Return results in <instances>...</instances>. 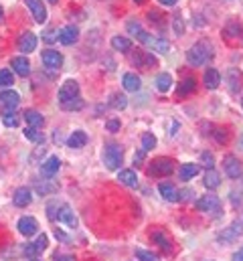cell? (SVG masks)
<instances>
[{"mask_svg":"<svg viewBox=\"0 0 243 261\" xmlns=\"http://www.w3.org/2000/svg\"><path fill=\"white\" fill-rule=\"evenodd\" d=\"M199 164H192V162H188V164H182V168L178 170V176H180V180H190V178H194L199 174Z\"/></svg>","mask_w":243,"mask_h":261,"instance_id":"484cf974","label":"cell"},{"mask_svg":"<svg viewBox=\"0 0 243 261\" xmlns=\"http://www.w3.org/2000/svg\"><path fill=\"white\" fill-rule=\"evenodd\" d=\"M61 106H63V110H81L83 101H81V97H75V99H69V101L61 103Z\"/></svg>","mask_w":243,"mask_h":261,"instance_id":"60d3db41","label":"cell"},{"mask_svg":"<svg viewBox=\"0 0 243 261\" xmlns=\"http://www.w3.org/2000/svg\"><path fill=\"white\" fill-rule=\"evenodd\" d=\"M150 237H152V241H154V243H156V245H158L162 251L170 253V249H172V241H170V237H168V235H166L162 229H154Z\"/></svg>","mask_w":243,"mask_h":261,"instance_id":"2e32d148","label":"cell"},{"mask_svg":"<svg viewBox=\"0 0 243 261\" xmlns=\"http://www.w3.org/2000/svg\"><path fill=\"white\" fill-rule=\"evenodd\" d=\"M112 47L116 49V51H122V53H128V51L132 49V41L130 39H126V37H114L112 39Z\"/></svg>","mask_w":243,"mask_h":261,"instance_id":"f546056e","label":"cell"},{"mask_svg":"<svg viewBox=\"0 0 243 261\" xmlns=\"http://www.w3.org/2000/svg\"><path fill=\"white\" fill-rule=\"evenodd\" d=\"M57 221H63V223H65L67 227H71V229H75V227H77V217H75L73 208H71L69 204H61V206H59Z\"/></svg>","mask_w":243,"mask_h":261,"instance_id":"4fadbf2b","label":"cell"},{"mask_svg":"<svg viewBox=\"0 0 243 261\" xmlns=\"http://www.w3.org/2000/svg\"><path fill=\"white\" fill-rule=\"evenodd\" d=\"M25 120H27V124H29L31 128H41V126L45 124V118H43L37 110H27V112H25Z\"/></svg>","mask_w":243,"mask_h":261,"instance_id":"4316f807","label":"cell"},{"mask_svg":"<svg viewBox=\"0 0 243 261\" xmlns=\"http://www.w3.org/2000/svg\"><path fill=\"white\" fill-rule=\"evenodd\" d=\"M0 101H3V106H5L7 110H15L19 103H21V95H19L17 91L9 89V91H5V93H0Z\"/></svg>","mask_w":243,"mask_h":261,"instance_id":"d6986e66","label":"cell"},{"mask_svg":"<svg viewBox=\"0 0 243 261\" xmlns=\"http://www.w3.org/2000/svg\"><path fill=\"white\" fill-rule=\"evenodd\" d=\"M124 160V148L120 144H108L104 150V164L108 170H118Z\"/></svg>","mask_w":243,"mask_h":261,"instance_id":"7a4b0ae2","label":"cell"},{"mask_svg":"<svg viewBox=\"0 0 243 261\" xmlns=\"http://www.w3.org/2000/svg\"><path fill=\"white\" fill-rule=\"evenodd\" d=\"M106 128H108L110 132H118V130H120V122H118V120H110V122L106 124Z\"/></svg>","mask_w":243,"mask_h":261,"instance_id":"c3c4849f","label":"cell"},{"mask_svg":"<svg viewBox=\"0 0 243 261\" xmlns=\"http://www.w3.org/2000/svg\"><path fill=\"white\" fill-rule=\"evenodd\" d=\"M219 83H221L219 71H217V69H207V71H205V85H207L209 89H217Z\"/></svg>","mask_w":243,"mask_h":261,"instance_id":"f1b7e54d","label":"cell"},{"mask_svg":"<svg viewBox=\"0 0 243 261\" xmlns=\"http://www.w3.org/2000/svg\"><path fill=\"white\" fill-rule=\"evenodd\" d=\"M201 162H203V166L209 170V168H213V164H215V160H213V156H211V152H203L201 154Z\"/></svg>","mask_w":243,"mask_h":261,"instance_id":"ee69618b","label":"cell"},{"mask_svg":"<svg viewBox=\"0 0 243 261\" xmlns=\"http://www.w3.org/2000/svg\"><path fill=\"white\" fill-rule=\"evenodd\" d=\"M134 3H136V5H142V3H144V0H134Z\"/></svg>","mask_w":243,"mask_h":261,"instance_id":"9f6ffc18","label":"cell"},{"mask_svg":"<svg viewBox=\"0 0 243 261\" xmlns=\"http://www.w3.org/2000/svg\"><path fill=\"white\" fill-rule=\"evenodd\" d=\"M25 136L31 140V142H35V144H43L45 142V136H43V132H39V128H25Z\"/></svg>","mask_w":243,"mask_h":261,"instance_id":"d590c367","label":"cell"},{"mask_svg":"<svg viewBox=\"0 0 243 261\" xmlns=\"http://www.w3.org/2000/svg\"><path fill=\"white\" fill-rule=\"evenodd\" d=\"M132 63L138 65V67H154V65H156V59H154L150 53H146V51H140L138 55L132 57Z\"/></svg>","mask_w":243,"mask_h":261,"instance_id":"7402d4cb","label":"cell"},{"mask_svg":"<svg viewBox=\"0 0 243 261\" xmlns=\"http://www.w3.org/2000/svg\"><path fill=\"white\" fill-rule=\"evenodd\" d=\"M77 39H79V29L73 25H67L59 31V41L63 45H73V43H77Z\"/></svg>","mask_w":243,"mask_h":261,"instance_id":"9a60e30c","label":"cell"},{"mask_svg":"<svg viewBox=\"0 0 243 261\" xmlns=\"http://www.w3.org/2000/svg\"><path fill=\"white\" fill-rule=\"evenodd\" d=\"M19 51H23V53L27 55V53H33V51L37 49V35L35 33H31V31H27V33H23L21 37H19Z\"/></svg>","mask_w":243,"mask_h":261,"instance_id":"9c48e42d","label":"cell"},{"mask_svg":"<svg viewBox=\"0 0 243 261\" xmlns=\"http://www.w3.org/2000/svg\"><path fill=\"white\" fill-rule=\"evenodd\" d=\"M136 39H138L140 43H144L148 49L156 51V53H168V51H170V43H168V41L158 39V37H154V35H148L146 31H140V33L136 35Z\"/></svg>","mask_w":243,"mask_h":261,"instance_id":"3957f363","label":"cell"},{"mask_svg":"<svg viewBox=\"0 0 243 261\" xmlns=\"http://www.w3.org/2000/svg\"><path fill=\"white\" fill-rule=\"evenodd\" d=\"M33 261H39V259H33Z\"/></svg>","mask_w":243,"mask_h":261,"instance_id":"94428289","label":"cell"},{"mask_svg":"<svg viewBox=\"0 0 243 261\" xmlns=\"http://www.w3.org/2000/svg\"><path fill=\"white\" fill-rule=\"evenodd\" d=\"M47 243H49L47 235H41V237H37V241H35V243H31V245H27V247H25V253H27L29 257H35L37 253H41V251H45V249H47Z\"/></svg>","mask_w":243,"mask_h":261,"instance_id":"ffe728a7","label":"cell"},{"mask_svg":"<svg viewBox=\"0 0 243 261\" xmlns=\"http://www.w3.org/2000/svg\"><path fill=\"white\" fill-rule=\"evenodd\" d=\"M3 19H5V11H3V7H0V23H3Z\"/></svg>","mask_w":243,"mask_h":261,"instance_id":"11a10c76","label":"cell"},{"mask_svg":"<svg viewBox=\"0 0 243 261\" xmlns=\"http://www.w3.org/2000/svg\"><path fill=\"white\" fill-rule=\"evenodd\" d=\"M197 211H203V213H211L213 217H221V202L217 196L213 194H205L203 198L197 200Z\"/></svg>","mask_w":243,"mask_h":261,"instance_id":"5b68a950","label":"cell"},{"mask_svg":"<svg viewBox=\"0 0 243 261\" xmlns=\"http://www.w3.org/2000/svg\"><path fill=\"white\" fill-rule=\"evenodd\" d=\"M241 106H243V99H241Z\"/></svg>","mask_w":243,"mask_h":261,"instance_id":"91938a15","label":"cell"},{"mask_svg":"<svg viewBox=\"0 0 243 261\" xmlns=\"http://www.w3.org/2000/svg\"><path fill=\"white\" fill-rule=\"evenodd\" d=\"M13 202L19 206V208H25L33 202V190L27 188V186H21L15 190V196H13Z\"/></svg>","mask_w":243,"mask_h":261,"instance_id":"7c38bea8","label":"cell"},{"mask_svg":"<svg viewBox=\"0 0 243 261\" xmlns=\"http://www.w3.org/2000/svg\"><path fill=\"white\" fill-rule=\"evenodd\" d=\"M85 144H87V134L81 132V130L73 132V134L67 138V146H69V148H83Z\"/></svg>","mask_w":243,"mask_h":261,"instance_id":"d4e9b609","label":"cell"},{"mask_svg":"<svg viewBox=\"0 0 243 261\" xmlns=\"http://www.w3.org/2000/svg\"><path fill=\"white\" fill-rule=\"evenodd\" d=\"M37 192H41V194H51V192H55L57 188H59V184H55V182H49V180H41V182H37Z\"/></svg>","mask_w":243,"mask_h":261,"instance_id":"e575fe53","label":"cell"},{"mask_svg":"<svg viewBox=\"0 0 243 261\" xmlns=\"http://www.w3.org/2000/svg\"><path fill=\"white\" fill-rule=\"evenodd\" d=\"M158 190H160V194L164 196V200H168V202H176V200H180V192L176 190V186H174V184L164 182V184H160V186H158Z\"/></svg>","mask_w":243,"mask_h":261,"instance_id":"44dd1931","label":"cell"},{"mask_svg":"<svg viewBox=\"0 0 243 261\" xmlns=\"http://www.w3.org/2000/svg\"><path fill=\"white\" fill-rule=\"evenodd\" d=\"M43 63H45V67H49V69H59L61 65H63V55L59 53V51H53V49H47V51H43Z\"/></svg>","mask_w":243,"mask_h":261,"instance_id":"ba28073f","label":"cell"},{"mask_svg":"<svg viewBox=\"0 0 243 261\" xmlns=\"http://www.w3.org/2000/svg\"><path fill=\"white\" fill-rule=\"evenodd\" d=\"M144 154H146V150H140V152H138V154H136V158H134V160H136V164H138V162H142V160H144Z\"/></svg>","mask_w":243,"mask_h":261,"instance_id":"f5cc1de1","label":"cell"},{"mask_svg":"<svg viewBox=\"0 0 243 261\" xmlns=\"http://www.w3.org/2000/svg\"><path fill=\"white\" fill-rule=\"evenodd\" d=\"M37 229H39V223H37L33 217H23V219L19 221V231H21L25 237H33V235L37 233Z\"/></svg>","mask_w":243,"mask_h":261,"instance_id":"ac0fdd59","label":"cell"},{"mask_svg":"<svg viewBox=\"0 0 243 261\" xmlns=\"http://www.w3.org/2000/svg\"><path fill=\"white\" fill-rule=\"evenodd\" d=\"M227 77H229V89L237 93V91L241 89V75H239V71H235V69H229Z\"/></svg>","mask_w":243,"mask_h":261,"instance_id":"d6a6232c","label":"cell"},{"mask_svg":"<svg viewBox=\"0 0 243 261\" xmlns=\"http://www.w3.org/2000/svg\"><path fill=\"white\" fill-rule=\"evenodd\" d=\"M59 202H49V206H47V213H49V219H51V221H57V213H59Z\"/></svg>","mask_w":243,"mask_h":261,"instance_id":"b9f144b4","label":"cell"},{"mask_svg":"<svg viewBox=\"0 0 243 261\" xmlns=\"http://www.w3.org/2000/svg\"><path fill=\"white\" fill-rule=\"evenodd\" d=\"M122 85H124L126 91H138L140 85H142V81H140V77L136 73H126L122 77Z\"/></svg>","mask_w":243,"mask_h":261,"instance_id":"cb8c5ba5","label":"cell"},{"mask_svg":"<svg viewBox=\"0 0 243 261\" xmlns=\"http://www.w3.org/2000/svg\"><path fill=\"white\" fill-rule=\"evenodd\" d=\"M213 136H215V140H217L219 144H227V138H229V136H227V130H225V128H217Z\"/></svg>","mask_w":243,"mask_h":261,"instance_id":"f6af8a7d","label":"cell"},{"mask_svg":"<svg viewBox=\"0 0 243 261\" xmlns=\"http://www.w3.org/2000/svg\"><path fill=\"white\" fill-rule=\"evenodd\" d=\"M3 122H5V126H9V128H17L19 126V116L15 114V110H3Z\"/></svg>","mask_w":243,"mask_h":261,"instance_id":"836d02e7","label":"cell"},{"mask_svg":"<svg viewBox=\"0 0 243 261\" xmlns=\"http://www.w3.org/2000/svg\"><path fill=\"white\" fill-rule=\"evenodd\" d=\"M55 237H57L59 241H63V243H67V241H69V237H67L63 231H59V229H55Z\"/></svg>","mask_w":243,"mask_h":261,"instance_id":"681fc988","label":"cell"},{"mask_svg":"<svg viewBox=\"0 0 243 261\" xmlns=\"http://www.w3.org/2000/svg\"><path fill=\"white\" fill-rule=\"evenodd\" d=\"M239 235H243V223L239 221V223H233V225H229L227 229H223L221 233H219V241H223V243H231V241H235Z\"/></svg>","mask_w":243,"mask_h":261,"instance_id":"30bf717a","label":"cell"},{"mask_svg":"<svg viewBox=\"0 0 243 261\" xmlns=\"http://www.w3.org/2000/svg\"><path fill=\"white\" fill-rule=\"evenodd\" d=\"M75 97H79V83L73 81V79H69V81H65V83L61 85V89H59V101L65 103V101L75 99Z\"/></svg>","mask_w":243,"mask_h":261,"instance_id":"52a82bcc","label":"cell"},{"mask_svg":"<svg viewBox=\"0 0 243 261\" xmlns=\"http://www.w3.org/2000/svg\"><path fill=\"white\" fill-rule=\"evenodd\" d=\"M211 57H213V47H211L209 41L194 43V45L188 49V53H186V61H188L192 67H201V65L209 63Z\"/></svg>","mask_w":243,"mask_h":261,"instance_id":"6da1fadb","label":"cell"},{"mask_svg":"<svg viewBox=\"0 0 243 261\" xmlns=\"http://www.w3.org/2000/svg\"><path fill=\"white\" fill-rule=\"evenodd\" d=\"M25 5L29 7V11L33 13V19L39 25H43L47 21V9H45V5L41 3V0H25Z\"/></svg>","mask_w":243,"mask_h":261,"instance_id":"8fae6325","label":"cell"},{"mask_svg":"<svg viewBox=\"0 0 243 261\" xmlns=\"http://www.w3.org/2000/svg\"><path fill=\"white\" fill-rule=\"evenodd\" d=\"M223 168H225V174L229 178H241L243 176V164L239 158H235L233 154H227L225 158H223Z\"/></svg>","mask_w":243,"mask_h":261,"instance_id":"8992f818","label":"cell"},{"mask_svg":"<svg viewBox=\"0 0 243 261\" xmlns=\"http://www.w3.org/2000/svg\"><path fill=\"white\" fill-rule=\"evenodd\" d=\"M154 146H156V138H154L152 134H144V136H142V150L148 152V150H152Z\"/></svg>","mask_w":243,"mask_h":261,"instance_id":"f35d334b","label":"cell"},{"mask_svg":"<svg viewBox=\"0 0 243 261\" xmlns=\"http://www.w3.org/2000/svg\"><path fill=\"white\" fill-rule=\"evenodd\" d=\"M233 261H243V247L233 255Z\"/></svg>","mask_w":243,"mask_h":261,"instance_id":"db71d44e","label":"cell"},{"mask_svg":"<svg viewBox=\"0 0 243 261\" xmlns=\"http://www.w3.org/2000/svg\"><path fill=\"white\" fill-rule=\"evenodd\" d=\"M241 148H243V136H241Z\"/></svg>","mask_w":243,"mask_h":261,"instance_id":"6f0895ef","label":"cell"},{"mask_svg":"<svg viewBox=\"0 0 243 261\" xmlns=\"http://www.w3.org/2000/svg\"><path fill=\"white\" fill-rule=\"evenodd\" d=\"M61 168V160L57 158V156H51V158H47L43 164H41V174L47 176V178H51L57 174V170Z\"/></svg>","mask_w":243,"mask_h":261,"instance_id":"5bb4252c","label":"cell"},{"mask_svg":"<svg viewBox=\"0 0 243 261\" xmlns=\"http://www.w3.org/2000/svg\"><path fill=\"white\" fill-rule=\"evenodd\" d=\"M136 255H138L140 261H160L158 255H154V253H150V251H146V249H138Z\"/></svg>","mask_w":243,"mask_h":261,"instance_id":"ab89813d","label":"cell"},{"mask_svg":"<svg viewBox=\"0 0 243 261\" xmlns=\"http://www.w3.org/2000/svg\"><path fill=\"white\" fill-rule=\"evenodd\" d=\"M172 29H174L176 35H182V33H184V23H182V17H180V15H174V19H172Z\"/></svg>","mask_w":243,"mask_h":261,"instance_id":"7bdbcfd3","label":"cell"},{"mask_svg":"<svg viewBox=\"0 0 243 261\" xmlns=\"http://www.w3.org/2000/svg\"><path fill=\"white\" fill-rule=\"evenodd\" d=\"M194 85H197V81H194V77H186L184 81H180L178 85V95H184V93H192L194 91Z\"/></svg>","mask_w":243,"mask_h":261,"instance_id":"8d00e7d4","label":"cell"},{"mask_svg":"<svg viewBox=\"0 0 243 261\" xmlns=\"http://www.w3.org/2000/svg\"><path fill=\"white\" fill-rule=\"evenodd\" d=\"M128 31H130V35H134V37H136V35L142 31V27H140V23H136V21H130V23H128Z\"/></svg>","mask_w":243,"mask_h":261,"instance_id":"7dc6e473","label":"cell"},{"mask_svg":"<svg viewBox=\"0 0 243 261\" xmlns=\"http://www.w3.org/2000/svg\"><path fill=\"white\" fill-rule=\"evenodd\" d=\"M118 180H120L124 186H130V188H136V186H138V178H136L134 170H120Z\"/></svg>","mask_w":243,"mask_h":261,"instance_id":"83f0119b","label":"cell"},{"mask_svg":"<svg viewBox=\"0 0 243 261\" xmlns=\"http://www.w3.org/2000/svg\"><path fill=\"white\" fill-rule=\"evenodd\" d=\"M172 170H174V162H172L170 158H164V156L156 158V160L150 162V166H148V174H150V176H156V178L168 176Z\"/></svg>","mask_w":243,"mask_h":261,"instance_id":"277c9868","label":"cell"},{"mask_svg":"<svg viewBox=\"0 0 243 261\" xmlns=\"http://www.w3.org/2000/svg\"><path fill=\"white\" fill-rule=\"evenodd\" d=\"M15 83V73L9 71V69H3L0 71V87H11Z\"/></svg>","mask_w":243,"mask_h":261,"instance_id":"74e56055","label":"cell"},{"mask_svg":"<svg viewBox=\"0 0 243 261\" xmlns=\"http://www.w3.org/2000/svg\"><path fill=\"white\" fill-rule=\"evenodd\" d=\"M11 67H13V71H15L17 75H21V77H27V75L31 73V63H29L27 57H15V59L11 61Z\"/></svg>","mask_w":243,"mask_h":261,"instance_id":"e0dca14e","label":"cell"},{"mask_svg":"<svg viewBox=\"0 0 243 261\" xmlns=\"http://www.w3.org/2000/svg\"><path fill=\"white\" fill-rule=\"evenodd\" d=\"M203 184H205L209 190L219 188V184H221V176H219V172H217L215 168H209V170L205 172V176H203Z\"/></svg>","mask_w":243,"mask_h":261,"instance_id":"603a6c76","label":"cell"},{"mask_svg":"<svg viewBox=\"0 0 243 261\" xmlns=\"http://www.w3.org/2000/svg\"><path fill=\"white\" fill-rule=\"evenodd\" d=\"M49 3H57V0H49Z\"/></svg>","mask_w":243,"mask_h":261,"instance_id":"680465c9","label":"cell"},{"mask_svg":"<svg viewBox=\"0 0 243 261\" xmlns=\"http://www.w3.org/2000/svg\"><path fill=\"white\" fill-rule=\"evenodd\" d=\"M110 106L114 108V110H126V106H128V97L126 95H122V93H114L112 95V99H110Z\"/></svg>","mask_w":243,"mask_h":261,"instance_id":"1f68e13d","label":"cell"},{"mask_svg":"<svg viewBox=\"0 0 243 261\" xmlns=\"http://www.w3.org/2000/svg\"><path fill=\"white\" fill-rule=\"evenodd\" d=\"M43 39H45V43H53L55 39H59V33H57V31H53V29H49V31L45 33V37H43Z\"/></svg>","mask_w":243,"mask_h":261,"instance_id":"bcb514c9","label":"cell"},{"mask_svg":"<svg viewBox=\"0 0 243 261\" xmlns=\"http://www.w3.org/2000/svg\"><path fill=\"white\" fill-rule=\"evenodd\" d=\"M158 3L164 5V7H174V5L178 3V0H158Z\"/></svg>","mask_w":243,"mask_h":261,"instance_id":"816d5d0a","label":"cell"},{"mask_svg":"<svg viewBox=\"0 0 243 261\" xmlns=\"http://www.w3.org/2000/svg\"><path fill=\"white\" fill-rule=\"evenodd\" d=\"M156 87H158V91H168L170 87H172V77H170V73H160L158 77H156Z\"/></svg>","mask_w":243,"mask_h":261,"instance_id":"4dcf8cb0","label":"cell"},{"mask_svg":"<svg viewBox=\"0 0 243 261\" xmlns=\"http://www.w3.org/2000/svg\"><path fill=\"white\" fill-rule=\"evenodd\" d=\"M55 261H77L73 255H55Z\"/></svg>","mask_w":243,"mask_h":261,"instance_id":"f907efd6","label":"cell"}]
</instances>
